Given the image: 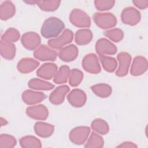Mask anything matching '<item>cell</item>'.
<instances>
[{"mask_svg":"<svg viewBox=\"0 0 148 148\" xmlns=\"http://www.w3.org/2000/svg\"><path fill=\"white\" fill-rule=\"evenodd\" d=\"M65 25L63 22L56 17H50L46 20L41 28V34L46 38L57 36Z\"/></svg>","mask_w":148,"mask_h":148,"instance_id":"obj_1","label":"cell"},{"mask_svg":"<svg viewBox=\"0 0 148 148\" xmlns=\"http://www.w3.org/2000/svg\"><path fill=\"white\" fill-rule=\"evenodd\" d=\"M94 20L101 28H109L116 24V18L111 13H96L94 15Z\"/></svg>","mask_w":148,"mask_h":148,"instance_id":"obj_2","label":"cell"},{"mask_svg":"<svg viewBox=\"0 0 148 148\" xmlns=\"http://www.w3.org/2000/svg\"><path fill=\"white\" fill-rule=\"evenodd\" d=\"M70 20L73 25L80 27H88L91 24L89 17L84 12L77 9L72 12Z\"/></svg>","mask_w":148,"mask_h":148,"instance_id":"obj_3","label":"cell"},{"mask_svg":"<svg viewBox=\"0 0 148 148\" xmlns=\"http://www.w3.org/2000/svg\"><path fill=\"white\" fill-rule=\"evenodd\" d=\"M73 39V33L69 29L65 30L61 36L49 40L48 44L51 47L60 49L64 45L71 42Z\"/></svg>","mask_w":148,"mask_h":148,"instance_id":"obj_4","label":"cell"},{"mask_svg":"<svg viewBox=\"0 0 148 148\" xmlns=\"http://www.w3.org/2000/svg\"><path fill=\"white\" fill-rule=\"evenodd\" d=\"M83 67L86 71L91 73H97L101 71L98 58L94 54H90L84 57L83 60Z\"/></svg>","mask_w":148,"mask_h":148,"instance_id":"obj_5","label":"cell"},{"mask_svg":"<svg viewBox=\"0 0 148 148\" xmlns=\"http://www.w3.org/2000/svg\"><path fill=\"white\" fill-rule=\"evenodd\" d=\"M121 17L124 24L135 25L139 21L140 16L139 12L135 8H128L122 12Z\"/></svg>","mask_w":148,"mask_h":148,"instance_id":"obj_6","label":"cell"},{"mask_svg":"<svg viewBox=\"0 0 148 148\" xmlns=\"http://www.w3.org/2000/svg\"><path fill=\"white\" fill-rule=\"evenodd\" d=\"M96 51L100 56L103 54H114L116 53L117 49L113 44L103 38L97 42L96 44Z\"/></svg>","mask_w":148,"mask_h":148,"instance_id":"obj_7","label":"cell"},{"mask_svg":"<svg viewBox=\"0 0 148 148\" xmlns=\"http://www.w3.org/2000/svg\"><path fill=\"white\" fill-rule=\"evenodd\" d=\"M40 42L39 36L34 32H28L24 34L21 42L24 46L29 50H33L38 46Z\"/></svg>","mask_w":148,"mask_h":148,"instance_id":"obj_8","label":"cell"},{"mask_svg":"<svg viewBox=\"0 0 148 148\" xmlns=\"http://www.w3.org/2000/svg\"><path fill=\"white\" fill-rule=\"evenodd\" d=\"M90 132L88 127H77L73 129L71 134V140L76 144H82L86 140Z\"/></svg>","mask_w":148,"mask_h":148,"instance_id":"obj_9","label":"cell"},{"mask_svg":"<svg viewBox=\"0 0 148 148\" xmlns=\"http://www.w3.org/2000/svg\"><path fill=\"white\" fill-rule=\"evenodd\" d=\"M35 58L41 61H54L57 57V53L54 50L49 49L45 45L41 46L34 52Z\"/></svg>","mask_w":148,"mask_h":148,"instance_id":"obj_10","label":"cell"},{"mask_svg":"<svg viewBox=\"0 0 148 148\" xmlns=\"http://www.w3.org/2000/svg\"><path fill=\"white\" fill-rule=\"evenodd\" d=\"M68 99L73 106L75 107H80L84 104L86 99V96L84 92L82 90L75 89L68 95Z\"/></svg>","mask_w":148,"mask_h":148,"instance_id":"obj_11","label":"cell"},{"mask_svg":"<svg viewBox=\"0 0 148 148\" xmlns=\"http://www.w3.org/2000/svg\"><path fill=\"white\" fill-rule=\"evenodd\" d=\"M117 58L120 62V66L116 72V75L119 76L126 75L131 61V56L127 53H121L119 54Z\"/></svg>","mask_w":148,"mask_h":148,"instance_id":"obj_12","label":"cell"},{"mask_svg":"<svg viewBox=\"0 0 148 148\" xmlns=\"http://www.w3.org/2000/svg\"><path fill=\"white\" fill-rule=\"evenodd\" d=\"M27 114L34 119L45 120L48 115L47 109L43 105L35 106L27 109Z\"/></svg>","mask_w":148,"mask_h":148,"instance_id":"obj_13","label":"cell"},{"mask_svg":"<svg viewBox=\"0 0 148 148\" xmlns=\"http://www.w3.org/2000/svg\"><path fill=\"white\" fill-rule=\"evenodd\" d=\"M77 49L73 45L66 46L59 52L60 58L64 61H71L75 60L77 55Z\"/></svg>","mask_w":148,"mask_h":148,"instance_id":"obj_14","label":"cell"},{"mask_svg":"<svg viewBox=\"0 0 148 148\" xmlns=\"http://www.w3.org/2000/svg\"><path fill=\"white\" fill-rule=\"evenodd\" d=\"M23 99L27 104H34L43 100L46 95L40 92H34L30 90H27L23 94Z\"/></svg>","mask_w":148,"mask_h":148,"instance_id":"obj_15","label":"cell"},{"mask_svg":"<svg viewBox=\"0 0 148 148\" xmlns=\"http://www.w3.org/2000/svg\"><path fill=\"white\" fill-rule=\"evenodd\" d=\"M67 86H62L57 87L50 95V101L54 104H60L62 102L64 96L69 91Z\"/></svg>","mask_w":148,"mask_h":148,"instance_id":"obj_16","label":"cell"},{"mask_svg":"<svg viewBox=\"0 0 148 148\" xmlns=\"http://www.w3.org/2000/svg\"><path fill=\"white\" fill-rule=\"evenodd\" d=\"M57 71V66L54 64H45L36 72L37 75L45 79H50Z\"/></svg>","mask_w":148,"mask_h":148,"instance_id":"obj_17","label":"cell"},{"mask_svg":"<svg viewBox=\"0 0 148 148\" xmlns=\"http://www.w3.org/2000/svg\"><path fill=\"white\" fill-rule=\"evenodd\" d=\"M39 62L31 58L22 59L18 63V69L23 73H28L39 65Z\"/></svg>","mask_w":148,"mask_h":148,"instance_id":"obj_18","label":"cell"},{"mask_svg":"<svg viewBox=\"0 0 148 148\" xmlns=\"http://www.w3.org/2000/svg\"><path fill=\"white\" fill-rule=\"evenodd\" d=\"M1 53L4 58L12 59L14 57L15 47L14 45L9 42L1 40Z\"/></svg>","mask_w":148,"mask_h":148,"instance_id":"obj_19","label":"cell"},{"mask_svg":"<svg viewBox=\"0 0 148 148\" xmlns=\"http://www.w3.org/2000/svg\"><path fill=\"white\" fill-rule=\"evenodd\" d=\"M15 8L10 1H5L1 5L0 14L2 20H7L14 14Z\"/></svg>","mask_w":148,"mask_h":148,"instance_id":"obj_20","label":"cell"},{"mask_svg":"<svg viewBox=\"0 0 148 148\" xmlns=\"http://www.w3.org/2000/svg\"><path fill=\"white\" fill-rule=\"evenodd\" d=\"M54 130L53 125L43 123H36L35 125V131L38 135L42 137H47L51 135Z\"/></svg>","mask_w":148,"mask_h":148,"instance_id":"obj_21","label":"cell"},{"mask_svg":"<svg viewBox=\"0 0 148 148\" xmlns=\"http://www.w3.org/2000/svg\"><path fill=\"white\" fill-rule=\"evenodd\" d=\"M92 36L91 32L90 30L81 29L76 32L75 40L78 45H84L90 42Z\"/></svg>","mask_w":148,"mask_h":148,"instance_id":"obj_22","label":"cell"},{"mask_svg":"<svg viewBox=\"0 0 148 148\" xmlns=\"http://www.w3.org/2000/svg\"><path fill=\"white\" fill-rule=\"evenodd\" d=\"M28 86L31 88L45 90H49L54 88V85L38 79L31 80L28 83Z\"/></svg>","mask_w":148,"mask_h":148,"instance_id":"obj_23","label":"cell"},{"mask_svg":"<svg viewBox=\"0 0 148 148\" xmlns=\"http://www.w3.org/2000/svg\"><path fill=\"white\" fill-rule=\"evenodd\" d=\"M139 65L135 60L134 61L132 66L131 68V74L132 75H141L142 73L144 72L147 69V62L145 59L139 57Z\"/></svg>","mask_w":148,"mask_h":148,"instance_id":"obj_24","label":"cell"},{"mask_svg":"<svg viewBox=\"0 0 148 148\" xmlns=\"http://www.w3.org/2000/svg\"><path fill=\"white\" fill-rule=\"evenodd\" d=\"M94 92L98 95L105 98L107 97L111 94V87L105 84H100L91 87Z\"/></svg>","mask_w":148,"mask_h":148,"instance_id":"obj_25","label":"cell"},{"mask_svg":"<svg viewBox=\"0 0 148 148\" xmlns=\"http://www.w3.org/2000/svg\"><path fill=\"white\" fill-rule=\"evenodd\" d=\"M100 60L103 67L106 71L108 72H113L115 70L117 66V62L114 58L101 55Z\"/></svg>","mask_w":148,"mask_h":148,"instance_id":"obj_26","label":"cell"},{"mask_svg":"<svg viewBox=\"0 0 148 148\" xmlns=\"http://www.w3.org/2000/svg\"><path fill=\"white\" fill-rule=\"evenodd\" d=\"M69 69L67 66H62L60 68L59 71L56 75L54 82L57 84L65 83L69 75Z\"/></svg>","mask_w":148,"mask_h":148,"instance_id":"obj_27","label":"cell"},{"mask_svg":"<svg viewBox=\"0 0 148 148\" xmlns=\"http://www.w3.org/2000/svg\"><path fill=\"white\" fill-rule=\"evenodd\" d=\"M91 127L94 130L102 134H105L109 131L108 124L104 121L100 119L95 120L92 123Z\"/></svg>","mask_w":148,"mask_h":148,"instance_id":"obj_28","label":"cell"},{"mask_svg":"<svg viewBox=\"0 0 148 148\" xmlns=\"http://www.w3.org/2000/svg\"><path fill=\"white\" fill-rule=\"evenodd\" d=\"M60 1H39L38 5L42 10L45 11H53L56 10L58 7Z\"/></svg>","mask_w":148,"mask_h":148,"instance_id":"obj_29","label":"cell"},{"mask_svg":"<svg viewBox=\"0 0 148 148\" xmlns=\"http://www.w3.org/2000/svg\"><path fill=\"white\" fill-rule=\"evenodd\" d=\"M20 142L22 147H40V141L34 136L22 138Z\"/></svg>","mask_w":148,"mask_h":148,"instance_id":"obj_30","label":"cell"},{"mask_svg":"<svg viewBox=\"0 0 148 148\" xmlns=\"http://www.w3.org/2000/svg\"><path fill=\"white\" fill-rule=\"evenodd\" d=\"M19 32L13 28L8 29L2 36V40L7 42H15L19 39Z\"/></svg>","mask_w":148,"mask_h":148,"instance_id":"obj_31","label":"cell"},{"mask_svg":"<svg viewBox=\"0 0 148 148\" xmlns=\"http://www.w3.org/2000/svg\"><path fill=\"white\" fill-rule=\"evenodd\" d=\"M83 78V75L81 71L77 70L76 69H73L71 71V75H69V83L72 86H76L80 84Z\"/></svg>","mask_w":148,"mask_h":148,"instance_id":"obj_32","label":"cell"},{"mask_svg":"<svg viewBox=\"0 0 148 148\" xmlns=\"http://www.w3.org/2000/svg\"><path fill=\"white\" fill-rule=\"evenodd\" d=\"M103 140L100 136L94 132H92L90 140L87 142L85 147H101L103 146Z\"/></svg>","mask_w":148,"mask_h":148,"instance_id":"obj_33","label":"cell"},{"mask_svg":"<svg viewBox=\"0 0 148 148\" xmlns=\"http://www.w3.org/2000/svg\"><path fill=\"white\" fill-rule=\"evenodd\" d=\"M105 36H108L110 39L117 42L120 40L123 36V32L119 29H114L105 33Z\"/></svg>","mask_w":148,"mask_h":148,"instance_id":"obj_34","label":"cell"},{"mask_svg":"<svg viewBox=\"0 0 148 148\" xmlns=\"http://www.w3.org/2000/svg\"><path fill=\"white\" fill-rule=\"evenodd\" d=\"M114 1H95V7L98 10H109L112 8L114 5Z\"/></svg>","mask_w":148,"mask_h":148,"instance_id":"obj_35","label":"cell"},{"mask_svg":"<svg viewBox=\"0 0 148 148\" xmlns=\"http://www.w3.org/2000/svg\"><path fill=\"white\" fill-rule=\"evenodd\" d=\"M16 142L14 138L8 135H1V146L4 144L1 147H12L15 145Z\"/></svg>","mask_w":148,"mask_h":148,"instance_id":"obj_36","label":"cell"},{"mask_svg":"<svg viewBox=\"0 0 148 148\" xmlns=\"http://www.w3.org/2000/svg\"><path fill=\"white\" fill-rule=\"evenodd\" d=\"M133 3L138 8H140V9H143V8H145L147 7V3L148 1H133Z\"/></svg>","mask_w":148,"mask_h":148,"instance_id":"obj_37","label":"cell"}]
</instances>
